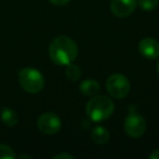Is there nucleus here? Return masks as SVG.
I'll list each match as a JSON object with an SVG mask.
<instances>
[{"mask_svg": "<svg viewBox=\"0 0 159 159\" xmlns=\"http://www.w3.org/2000/svg\"><path fill=\"white\" fill-rule=\"evenodd\" d=\"M52 158L53 159H60V158L73 159V156H71V155H69V154H63V152H61V154H58V155H56V156H53Z\"/></svg>", "mask_w": 159, "mask_h": 159, "instance_id": "16", "label": "nucleus"}, {"mask_svg": "<svg viewBox=\"0 0 159 159\" xmlns=\"http://www.w3.org/2000/svg\"><path fill=\"white\" fill-rule=\"evenodd\" d=\"M20 158H31V156H27V155H21Z\"/></svg>", "mask_w": 159, "mask_h": 159, "instance_id": "18", "label": "nucleus"}, {"mask_svg": "<svg viewBox=\"0 0 159 159\" xmlns=\"http://www.w3.org/2000/svg\"><path fill=\"white\" fill-rule=\"evenodd\" d=\"M139 6L145 11H152L156 9L159 3V0H139Z\"/></svg>", "mask_w": 159, "mask_h": 159, "instance_id": "14", "label": "nucleus"}, {"mask_svg": "<svg viewBox=\"0 0 159 159\" xmlns=\"http://www.w3.org/2000/svg\"><path fill=\"white\" fill-rule=\"evenodd\" d=\"M37 126L44 134H56L61 129V120L56 113L45 112L38 118Z\"/></svg>", "mask_w": 159, "mask_h": 159, "instance_id": "6", "label": "nucleus"}, {"mask_svg": "<svg viewBox=\"0 0 159 159\" xmlns=\"http://www.w3.org/2000/svg\"><path fill=\"white\" fill-rule=\"evenodd\" d=\"M150 159H159V149H155L152 154L149 155Z\"/></svg>", "mask_w": 159, "mask_h": 159, "instance_id": "17", "label": "nucleus"}, {"mask_svg": "<svg viewBox=\"0 0 159 159\" xmlns=\"http://www.w3.org/2000/svg\"><path fill=\"white\" fill-rule=\"evenodd\" d=\"M100 89L99 83L96 80H85L80 85V91L86 96H95Z\"/></svg>", "mask_w": 159, "mask_h": 159, "instance_id": "9", "label": "nucleus"}, {"mask_svg": "<svg viewBox=\"0 0 159 159\" xmlns=\"http://www.w3.org/2000/svg\"><path fill=\"white\" fill-rule=\"evenodd\" d=\"M66 77H68L70 81L76 82V81L80 80L81 75H82V71H81V69H80L77 66L71 63V64H69L68 68H66Z\"/></svg>", "mask_w": 159, "mask_h": 159, "instance_id": "12", "label": "nucleus"}, {"mask_svg": "<svg viewBox=\"0 0 159 159\" xmlns=\"http://www.w3.org/2000/svg\"><path fill=\"white\" fill-rule=\"evenodd\" d=\"M76 43L68 36H59L51 42L49 46L50 59L59 66H69L77 57Z\"/></svg>", "mask_w": 159, "mask_h": 159, "instance_id": "1", "label": "nucleus"}, {"mask_svg": "<svg viewBox=\"0 0 159 159\" xmlns=\"http://www.w3.org/2000/svg\"><path fill=\"white\" fill-rule=\"evenodd\" d=\"M124 130L131 137H139L146 130V121L139 113L132 112L124 120Z\"/></svg>", "mask_w": 159, "mask_h": 159, "instance_id": "5", "label": "nucleus"}, {"mask_svg": "<svg viewBox=\"0 0 159 159\" xmlns=\"http://www.w3.org/2000/svg\"><path fill=\"white\" fill-rule=\"evenodd\" d=\"M91 136L97 144H106L109 141V132L104 126H95L92 130Z\"/></svg>", "mask_w": 159, "mask_h": 159, "instance_id": "10", "label": "nucleus"}, {"mask_svg": "<svg viewBox=\"0 0 159 159\" xmlns=\"http://www.w3.org/2000/svg\"><path fill=\"white\" fill-rule=\"evenodd\" d=\"M115 110L113 102L104 95H95L86 105V113L91 120L100 122L108 119Z\"/></svg>", "mask_w": 159, "mask_h": 159, "instance_id": "2", "label": "nucleus"}, {"mask_svg": "<svg viewBox=\"0 0 159 159\" xmlns=\"http://www.w3.org/2000/svg\"><path fill=\"white\" fill-rule=\"evenodd\" d=\"M52 5H56V6H64L66 5L68 2H70L71 0H49Z\"/></svg>", "mask_w": 159, "mask_h": 159, "instance_id": "15", "label": "nucleus"}, {"mask_svg": "<svg viewBox=\"0 0 159 159\" xmlns=\"http://www.w3.org/2000/svg\"><path fill=\"white\" fill-rule=\"evenodd\" d=\"M19 81L23 89L32 94L39 93L45 85V79L43 74L33 68L22 69L19 73Z\"/></svg>", "mask_w": 159, "mask_h": 159, "instance_id": "3", "label": "nucleus"}, {"mask_svg": "<svg viewBox=\"0 0 159 159\" xmlns=\"http://www.w3.org/2000/svg\"><path fill=\"white\" fill-rule=\"evenodd\" d=\"M139 50L144 57L148 59H156L159 57V43L150 37L144 38L139 42Z\"/></svg>", "mask_w": 159, "mask_h": 159, "instance_id": "8", "label": "nucleus"}, {"mask_svg": "<svg viewBox=\"0 0 159 159\" xmlns=\"http://www.w3.org/2000/svg\"><path fill=\"white\" fill-rule=\"evenodd\" d=\"M106 87L108 93L113 98L122 99L130 92V82L124 75L117 73V74H112L108 77Z\"/></svg>", "mask_w": 159, "mask_h": 159, "instance_id": "4", "label": "nucleus"}, {"mask_svg": "<svg viewBox=\"0 0 159 159\" xmlns=\"http://www.w3.org/2000/svg\"><path fill=\"white\" fill-rule=\"evenodd\" d=\"M157 72H158V75H159V62H158V66H157Z\"/></svg>", "mask_w": 159, "mask_h": 159, "instance_id": "19", "label": "nucleus"}, {"mask_svg": "<svg viewBox=\"0 0 159 159\" xmlns=\"http://www.w3.org/2000/svg\"><path fill=\"white\" fill-rule=\"evenodd\" d=\"M16 157V152H13L11 147H9L8 145L0 144V159H13Z\"/></svg>", "mask_w": 159, "mask_h": 159, "instance_id": "13", "label": "nucleus"}, {"mask_svg": "<svg viewBox=\"0 0 159 159\" xmlns=\"http://www.w3.org/2000/svg\"><path fill=\"white\" fill-rule=\"evenodd\" d=\"M136 3V0H112L110 8L116 16L125 18L134 12Z\"/></svg>", "mask_w": 159, "mask_h": 159, "instance_id": "7", "label": "nucleus"}, {"mask_svg": "<svg viewBox=\"0 0 159 159\" xmlns=\"http://www.w3.org/2000/svg\"><path fill=\"white\" fill-rule=\"evenodd\" d=\"M1 120L7 126H14L18 124L19 118L14 110L10 108H5L1 112Z\"/></svg>", "mask_w": 159, "mask_h": 159, "instance_id": "11", "label": "nucleus"}]
</instances>
